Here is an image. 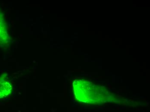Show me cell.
<instances>
[{
	"label": "cell",
	"instance_id": "obj_1",
	"mask_svg": "<svg viewBox=\"0 0 150 112\" xmlns=\"http://www.w3.org/2000/svg\"><path fill=\"white\" fill-rule=\"evenodd\" d=\"M7 37L6 25L2 17L0 15V42L3 43L6 40Z\"/></svg>",
	"mask_w": 150,
	"mask_h": 112
},
{
	"label": "cell",
	"instance_id": "obj_2",
	"mask_svg": "<svg viewBox=\"0 0 150 112\" xmlns=\"http://www.w3.org/2000/svg\"><path fill=\"white\" fill-rule=\"evenodd\" d=\"M9 84L7 82L0 83V95H4L9 91Z\"/></svg>",
	"mask_w": 150,
	"mask_h": 112
}]
</instances>
